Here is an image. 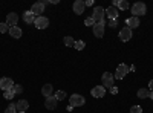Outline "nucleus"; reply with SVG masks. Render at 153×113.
<instances>
[{"mask_svg":"<svg viewBox=\"0 0 153 113\" xmlns=\"http://www.w3.org/2000/svg\"><path fill=\"white\" fill-rule=\"evenodd\" d=\"M91 93H92L94 98H103L104 93H106V87L104 86H95Z\"/></svg>","mask_w":153,"mask_h":113,"instance_id":"1a4fd4ad","label":"nucleus"},{"mask_svg":"<svg viewBox=\"0 0 153 113\" xmlns=\"http://www.w3.org/2000/svg\"><path fill=\"white\" fill-rule=\"evenodd\" d=\"M17 21H19V16L16 14V12H9V14L6 16V24H8L9 28L16 26Z\"/></svg>","mask_w":153,"mask_h":113,"instance_id":"9b49d317","label":"nucleus"},{"mask_svg":"<svg viewBox=\"0 0 153 113\" xmlns=\"http://www.w3.org/2000/svg\"><path fill=\"white\" fill-rule=\"evenodd\" d=\"M16 110H17V107H16V104H9V106L6 107V110H5V113H16Z\"/></svg>","mask_w":153,"mask_h":113,"instance_id":"bb28decb","label":"nucleus"},{"mask_svg":"<svg viewBox=\"0 0 153 113\" xmlns=\"http://www.w3.org/2000/svg\"><path fill=\"white\" fill-rule=\"evenodd\" d=\"M150 99H153V90H150V96H149Z\"/></svg>","mask_w":153,"mask_h":113,"instance_id":"c9c22d12","label":"nucleus"},{"mask_svg":"<svg viewBox=\"0 0 153 113\" xmlns=\"http://www.w3.org/2000/svg\"><path fill=\"white\" fill-rule=\"evenodd\" d=\"M109 26H110V28H117V26H118V20H110V21H109Z\"/></svg>","mask_w":153,"mask_h":113,"instance_id":"2f4dec72","label":"nucleus"},{"mask_svg":"<svg viewBox=\"0 0 153 113\" xmlns=\"http://www.w3.org/2000/svg\"><path fill=\"white\" fill-rule=\"evenodd\" d=\"M104 16H106V9L103 6H95L94 8V14H92V18L95 23H100V21H104Z\"/></svg>","mask_w":153,"mask_h":113,"instance_id":"f257e3e1","label":"nucleus"},{"mask_svg":"<svg viewBox=\"0 0 153 113\" xmlns=\"http://www.w3.org/2000/svg\"><path fill=\"white\" fill-rule=\"evenodd\" d=\"M34 24H35V28H38V29H45V28H48V24H49V20L46 18V17H37L35 18V21H34Z\"/></svg>","mask_w":153,"mask_h":113,"instance_id":"6e6552de","label":"nucleus"},{"mask_svg":"<svg viewBox=\"0 0 153 113\" xmlns=\"http://www.w3.org/2000/svg\"><path fill=\"white\" fill-rule=\"evenodd\" d=\"M69 106H72V107H81V106H84V98L81 95L74 93L69 98Z\"/></svg>","mask_w":153,"mask_h":113,"instance_id":"7ed1b4c3","label":"nucleus"},{"mask_svg":"<svg viewBox=\"0 0 153 113\" xmlns=\"http://www.w3.org/2000/svg\"><path fill=\"white\" fill-rule=\"evenodd\" d=\"M126 24H127V28L129 29H135V28H138L139 26V20H138V17H130V18H127L126 20Z\"/></svg>","mask_w":153,"mask_h":113,"instance_id":"2eb2a0df","label":"nucleus"},{"mask_svg":"<svg viewBox=\"0 0 153 113\" xmlns=\"http://www.w3.org/2000/svg\"><path fill=\"white\" fill-rule=\"evenodd\" d=\"M0 32L5 34V32H9V26L6 23H0Z\"/></svg>","mask_w":153,"mask_h":113,"instance_id":"c85d7f7f","label":"nucleus"},{"mask_svg":"<svg viewBox=\"0 0 153 113\" xmlns=\"http://www.w3.org/2000/svg\"><path fill=\"white\" fill-rule=\"evenodd\" d=\"M130 113H143V109L139 107V106H133L130 109Z\"/></svg>","mask_w":153,"mask_h":113,"instance_id":"7c9ffc66","label":"nucleus"},{"mask_svg":"<svg viewBox=\"0 0 153 113\" xmlns=\"http://www.w3.org/2000/svg\"><path fill=\"white\" fill-rule=\"evenodd\" d=\"M14 96H16V93L12 92V89H11V90H6V92H5V95H3V98H5V99H12Z\"/></svg>","mask_w":153,"mask_h":113,"instance_id":"a878e982","label":"nucleus"},{"mask_svg":"<svg viewBox=\"0 0 153 113\" xmlns=\"http://www.w3.org/2000/svg\"><path fill=\"white\" fill-rule=\"evenodd\" d=\"M52 92H54V86H52V84H45V86H43V89H42L43 96H46V98L52 96Z\"/></svg>","mask_w":153,"mask_h":113,"instance_id":"f3484780","label":"nucleus"},{"mask_svg":"<svg viewBox=\"0 0 153 113\" xmlns=\"http://www.w3.org/2000/svg\"><path fill=\"white\" fill-rule=\"evenodd\" d=\"M84 2H81V0H76V2L74 3V12H76V14H83V12H84Z\"/></svg>","mask_w":153,"mask_h":113,"instance_id":"dca6fc26","label":"nucleus"},{"mask_svg":"<svg viewBox=\"0 0 153 113\" xmlns=\"http://www.w3.org/2000/svg\"><path fill=\"white\" fill-rule=\"evenodd\" d=\"M104 21H100V23H95V26H94V35L98 37V38H101V37L104 35Z\"/></svg>","mask_w":153,"mask_h":113,"instance_id":"0eeeda50","label":"nucleus"},{"mask_svg":"<svg viewBox=\"0 0 153 113\" xmlns=\"http://www.w3.org/2000/svg\"><path fill=\"white\" fill-rule=\"evenodd\" d=\"M110 93H112V95H117V93H118V87L112 86V87H110Z\"/></svg>","mask_w":153,"mask_h":113,"instance_id":"473e14b6","label":"nucleus"},{"mask_svg":"<svg viewBox=\"0 0 153 113\" xmlns=\"http://www.w3.org/2000/svg\"><path fill=\"white\" fill-rule=\"evenodd\" d=\"M19 113H26V112H19Z\"/></svg>","mask_w":153,"mask_h":113,"instance_id":"e433bc0d","label":"nucleus"},{"mask_svg":"<svg viewBox=\"0 0 153 113\" xmlns=\"http://www.w3.org/2000/svg\"><path fill=\"white\" fill-rule=\"evenodd\" d=\"M118 8H115V6H109L106 9V16L110 18V20H118Z\"/></svg>","mask_w":153,"mask_h":113,"instance_id":"ddd939ff","label":"nucleus"},{"mask_svg":"<svg viewBox=\"0 0 153 113\" xmlns=\"http://www.w3.org/2000/svg\"><path fill=\"white\" fill-rule=\"evenodd\" d=\"M65 44L71 47V46H74V44H75V41H74L72 37H65Z\"/></svg>","mask_w":153,"mask_h":113,"instance_id":"cd10ccee","label":"nucleus"},{"mask_svg":"<svg viewBox=\"0 0 153 113\" xmlns=\"http://www.w3.org/2000/svg\"><path fill=\"white\" fill-rule=\"evenodd\" d=\"M12 92H14V93H23V87L20 86V84H16V86H12Z\"/></svg>","mask_w":153,"mask_h":113,"instance_id":"393cba45","label":"nucleus"},{"mask_svg":"<svg viewBox=\"0 0 153 113\" xmlns=\"http://www.w3.org/2000/svg\"><path fill=\"white\" fill-rule=\"evenodd\" d=\"M120 9H127V8H129V3H127V0H118V5H117Z\"/></svg>","mask_w":153,"mask_h":113,"instance_id":"b1692460","label":"nucleus"},{"mask_svg":"<svg viewBox=\"0 0 153 113\" xmlns=\"http://www.w3.org/2000/svg\"><path fill=\"white\" fill-rule=\"evenodd\" d=\"M149 86H150V89H149V90H153V80L149 83Z\"/></svg>","mask_w":153,"mask_h":113,"instance_id":"f704fd0d","label":"nucleus"},{"mask_svg":"<svg viewBox=\"0 0 153 113\" xmlns=\"http://www.w3.org/2000/svg\"><path fill=\"white\" fill-rule=\"evenodd\" d=\"M12 86H14V83H12L11 78H2V80H0V89H2L3 92L11 90V89H12Z\"/></svg>","mask_w":153,"mask_h":113,"instance_id":"9d476101","label":"nucleus"},{"mask_svg":"<svg viewBox=\"0 0 153 113\" xmlns=\"http://www.w3.org/2000/svg\"><path fill=\"white\" fill-rule=\"evenodd\" d=\"M103 86L104 87H109V89L113 86V75L112 73H109V72L103 73Z\"/></svg>","mask_w":153,"mask_h":113,"instance_id":"4468645a","label":"nucleus"},{"mask_svg":"<svg viewBox=\"0 0 153 113\" xmlns=\"http://www.w3.org/2000/svg\"><path fill=\"white\" fill-rule=\"evenodd\" d=\"M84 24H86V26H95V21H94L92 17H87V18L84 20Z\"/></svg>","mask_w":153,"mask_h":113,"instance_id":"c756f323","label":"nucleus"},{"mask_svg":"<svg viewBox=\"0 0 153 113\" xmlns=\"http://www.w3.org/2000/svg\"><path fill=\"white\" fill-rule=\"evenodd\" d=\"M35 18H37V17H35V16L32 14L31 11H26V12H23V20L26 21V23H34V21H35Z\"/></svg>","mask_w":153,"mask_h":113,"instance_id":"aec40b11","label":"nucleus"},{"mask_svg":"<svg viewBox=\"0 0 153 113\" xmlns=\"http://www.w3.org/2000/svg\"><path fill=\"white\" fill-rule=\"evenodd\" d=\"M58 101H63V99H66L68 98V95H66V92L65 90H58V92H55V95H54Z\"/></svg>","mask_w":153,"mask_h":113,"instance_id":"4be33fe9","label":"nucleus"},{"mask_svg":"<svg viewBox=\"0 0 153 113\" xmlns=\"http://www.w3.org/2000/svg\"><path fill=\"white\" fill-rule=\"evenodd\" d=\"M94 5V0H86L84 2V6H92Z\"/></svg>","mask_w":153,"mask_h":113,"instance_id":"72a5a7b5","label":"nucleus"},{"mask_svg":"<svg viewBox=\"0 0 153 113\" xmlns=\"http://www.w3.org/2000/svg\"><path fill=\"white\" fill-rule=\"evenodd\" d=\"M22 29L20 28H17V26H12V28H9V35L11 37H14V38H20L22 37Z\"/></svg>","mask_w":153,"mask_h":113,"instance_id":"6ab92c4d","label":"nucleus"},{"mask_svg":"<svg viewBox=\"0 0 153 113\" xmlns=\"http://www.w3.org/2000/svg\"><path fill=\"white\" fill-rule=\"evenodd\" d=\"M57 104H58V99L52 95V96H49V98H46V101H45V107L48 109V110H55L57 109Z\"/></svg>","mask_w":153,"mask_h":113,"instance_id":"423d86ee","label":"nucleus"},{"mask_svg":"<svg viewBox=\"0 0 153 113\" xmlns=\"http://www.w3.org/2000/svg\"><path fill=\"white\" fill-rule=\"evenodd\" d=\"M84 46H86V44H84V41H83V40H76V41H75V44H74V47L76 49V51H83Z\"/></svg>","mask_w":153,"mask_h":113,"instance_id":"5701e85b","label":"nucleus"},{"mask_svg":"<svg viewBox=\"0 0 153 113\" xmlns=\"http://www.w3.org/2000/svg\"><path fill=\"white\" fill-rule=\"evenodd\" d=\"M16 107H17V110H19V112H25V110H28L29 103L26 101V99H20V101L16 104Z\"/></svg>","mask_w":153,"mask_h":113,"instance_id":"a211bd4d","label":"nucleus"},{"mask_svg":"<svg viewBox=\"0 0 153 113\" xmlns=\"http://www.w3.org/2000/svg\"><path fill=\"white\" fill-rule=\"evenodd\" d=\"M31 12H32L35 17H42V12H45V5H43V2L34 3L32 8H31Z\"/></svg>","mask_w":153,"mask_h":113,"instance_id":"39448f33","label":"nucleus"},{"mask_svg":"<svg viewBox=\"0 0 153 113\" xmlns=\"http://www.w3.org/2000/svg\"><path fill=\"white\" fill-rule=\"evenodd\" d=\"M146 11H147V8H146V5H144L143 2H136V3L132 6V14H133V17L144 16Z\"/></svg>","mask_w":153,"mask_h":113,"instance_id":"f03ea898","label":"nucleus"},{"mask_svg":"<svg viewBox=\"0 0 153 113\" xmlns=\"http://www.w3.org/2000/svg\"><path fill=\"white\" fill-rule=\"evenodd\" d=\"M120 38H121V41H129L132 38V29H129L127 26L123 28L120 31Z\"/></svg>","mask_w":153,"mask_h":113,"instance_id":"f8f14e48","label":"nucleus"},{"mask_svg":"<svg viewBox=\"0 0 153 113\" xmlns=\"http://www.w3.org/2000/svg\"><path fill=\"white\" fill-rule=\"evenodd\" d=\"M150 96V90L149 89H139L138 90V98H141V99H146Z\"/></svg>","mask_w":153,"mask_h":113,"instance_id":"412c9836","label":"nucleus"},{"mask_svg":"<svg viewBox=\"0 0 153 113\" xmlns=\"http://www.w3.org/2000/svg\"><path fill=\"white\" fill-rule=\"evenodd\" d=\"M127 73H129V66H126L124 63H123V64H120V66L117 67V72H115V78H117V80H123Z\"/></svg>","mask_w":153,"mask_h":113,"instance_id":"20e7f679","label":"nucleus"}]
</instances>
